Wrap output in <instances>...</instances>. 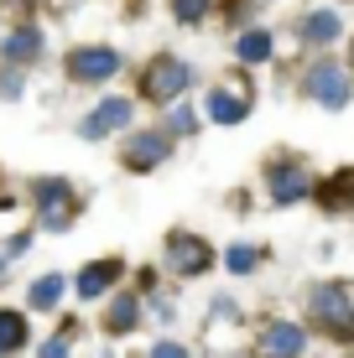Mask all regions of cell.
<instances>
[{
  "instance_id": "9a60e30c",
  "label": "cell",
  "mask_w": 354,
  "mask_h": 358,
  "mask_svg": "<svg viewBox=\"0 0 354 358\" xmlns=\"http://www.w3.org/2000/svg\"><path fill=\"white\" fill-rule=\"evenodd\" d=\"M136 322H141V301H136V291H120L115 301H109V312H104V327L115 332H136Z\"/></svg>"
},
{
  "instance_id": "d4e9b609",
  "label": "cell",
  "mask_w": 354,
  "mask_h": 358,
  "mask_svg": "<svg viewBox=\"0 0 354 358\" xmlns=\"http://www.w3.org/2000/svg\"><path fill=\"white\" fill-rule=\"evenodd\" d=\"M21 94V78L16 73H6V78H0V99H16Z\"/></svg>"
},
{
  "instance_id": "ac0fdd59",
  "label": "cell",
  "mask_w": 354,
  "mask_h": 358,
  "mask_svg": "<svg viewBox=\"0 0 354 358\" xmlns=\"http://www.w3.org/2000/svg\"><path fill=\"white\" fill-rule=\"evenodd\" d=\"M16 348H27V317L0 306V358H11Z\"/></svg>"
},
{
  "instance_id": "30bf717a",
  "label": "cell",
  "mask_w": 354,
  "mask_h": 358,
  "mask_svg": "<svg viewBox=\"0 0 354 358\" xmlns=\"http://www.w3.org/2000/svg\"><path fill=\"white\" fill-rule=\"evenodd\" d=\"M130 115H136V104H130V99H104L100 109H89V115H83V141H104V135H115L120 125H130Z\"/></svg>"
},
{
  "instance_id": "cb8c5ba5",
  "label": "cell",
  "mask_w": 354,
  "mask_h": 358,
  "mask_svg": "<svg viewBox=\"0 0 354 358\" xmlns=\"http://www.w3.org/2000/svg\"><path fill=\"white\" fill-rule=\"evenodd\" d=\"M42 358H73V353H68V338H53V343L42 348Z\"/></svg>"
},
{
  "instance_id": "8fae6325",
  "label": "cell",
  "mask_w": 354,
  "mask_h": 358,
  "mask_svg": "<svg viewBox=\"0 0 354 358\" xmlns=\"http://www.w3.org/2000/svg\"><path fill=\"white\" fill-rule=\"evenodd\" d=\"M261 353L266 358H302V353H308V332H302L297 322H266Z\"/></svg>"
},
{
  "instance_id": "4fadbf2b",
  "label": "cell",
  "mask_w": 354,
  "mask_h": 358,
  "mask_svg": "<svg viewBox=\"0 0 354 358\" xmlns=\"http://www.w3.org/2000/svg\"><path fill=\"white\" fill-rule=\"evenodd\" d=\"M120 275H125V265H120V260H94V265H83V270H79V296H83V301H100V296L115 286Z\"/></svg>"
},
{
  "instance_id": "d6986e66",
  "label": "cell",
  "mask_w": 354,
  "mask_h": 358,
  "mask_svg": "<svg viewBox=\"0 0 354 358\" xmlns=\"http://www.w3.org/2000/svg\"><path fill=\"white\" fill-rule=\"evenodd\" d=\"M63 291H68L63 275H42V280L32 286V306H36V312H53V306L63 301Z\"/></svg>"
},
{
  "instance_id": "52a82bcc",
  "label": "cell",
  "mask_w": 354,
  "mask_h": 358,
  "mask_svg": "<svg viewBox=\"0 0 354 358\" xmlns=\"http://www.w3.org/2000/svg\"><path fill=\"white\" fill-rule=\"evenodd\" d=\"M167 156H172V135L167 130H136L125 141V166L130 171H156Z\"/></svg>"
},
{
  "instance_id": "ffe728a7",
  "label": "cell",
  "mask_w": 354,
  "mask_h": 358,
  "mask_svg": "<svg viewBox=\"0 0 354 358\" xmlns=\"http://www.w3.org/2000/svg\"><path fill=\"white\" fill-rule=\"evenodd\" d=\"M224 265L235 270V275H250L255 265H261V250L255 244H229V255H224Z\"/></svg>"
},
{
  "instance_id": "8992f818",
  "label": "cell",
  "mask_w": 354,
  "mask_h": 358,
  "mask_svg": "<svg viewBox=\"0 0 354 358\" xmlns=\"http://www.w3.org/2000/svg\"><path fill=\"white\" fill-rule=\"evenodd\" d=\"M120 73V52L115 47H73L68 52V78L73 83H109Z\"/></svg>"
},
{
  "instance_id": "4316f807",
  "label": "cell",
  "mask_w": 354,
  "mask_h": 358,
  "mask_svg": "<svg viewBox=\"0 0 354 358\" xmlns=\"http://www.w3.org/2000/svg\"><path fill=\"white\" fill-rule=\"evenodd\" d=\"M349 63H354V47H349Z\"/></svg>"
},
{
  "instance_id": "7a4b0ae2",
  "label": "cell",
  "mask_w": 354,
  "mask_h": 358,
  "mask_svg": "<svg viewBox=\"0 0 354 358\" xmlns=\"http://www.w3.org/2000/svg\"><path fill=\"white\" fill-rule=\"evenodd\" d=\"M193 83H198V73L182 63V57L162 52V57H151L146 73H141V99H151V104H172V99H182Z\"/></svg>"
},
{
  "instance_id": "7c38bea8",
  "label": "cell",
  "mask_w": 354,
  "mask_h": 358,
  "mask_svg": "<svg viewBox=\"0 0 354 358\" xmlns=\"http://www.w3.org/2000/svg\"><path fill=\"white\" fill-rule=\"evenodd\" d=\"M339 36H344V16H339L334 6H313L308 16H302V42L308 47H334Z\"/></svg>"
},
{
  "instance_id": "5b68a950",
  "label": "cell",
  "mask_w": 354,
  "mask_h": 358,
  "mask_svg": "<svg viewBox=\"0 0 354 358\" xmlns=\"http://www.w3.org/2000/svg\"><path fill=\"white\" fill-rule=\"evenodd\" d=\"M266 192H271L276 208H297L302 197H313L318 187H313V171L302 162H271L266 166Z\"/></svg>"
},
{
  "instance_id": "9c48e42d",
  "label": "cell",
  "mask_w": 354,
  "mask_h": 358,
  "mask_svg": "<svg viewBox=\"0 0 354 358\" xmlns=\"http://www.w3.org/2000/svg\"><path fill=\"white\" fill-rule=\"evenodd\" d=\"M203 109H209L214 125H245V115L255 109V94L250 89H209V99H203Z\"/></svg>"
},
{
  "instance_id": "6da1fadb",
  "label": "cell",
  "mask_w": 354,
  "mask_h": 358,
  "mask_svg": "<svg viewBox=\"0 0 354 358\" xmlns=\"http://www.w3.org/2000/svg\"><path fill=\"white\" fill-rule=\"evenodd\" d=\"M308 312L328 338L339 343H354V296L349 286H313L308 291Z\"/></svg>"
},
{
  "instance_id": "5bb4252c",
  "label": "cell",
  "mask_w": 354,
  "mask_h": 358,
  "mask_svg": "<svg viewBox=\"0 0 354 358\" xmlns=\"http://www.w3.org/2000/svg\"><path fill=\"white\" fill-rule=\"evenodd\" d=\"M318 197H323L328 213H349V208H354V166H344L339 177H328L318 187Z\"/></svg>"
},
{
  "instance_id": "3957f363",
  "label": "cell",
  "mask_w": 354,
  "mask_h": 358,
  "mask_svg": "<svg viewBox=\"0 0 354 358\" xmlns=\"http://www.w3.org/2000/svg\"><path fill=\"white\" fill-rule=\"evenodd\" d=\"M162 260L172 275H203V270L214 265V244L203 239V234H188V229H172L167 234V250Z\"/></svg>"
},
{
  "instance_id": "44dd1931",
  "label": "cell",
  "mask_w": 354,
  "mask_h": 358,
  "mask_svg": "<svg viewBox=\"0 0 354 358\" xmlns=\"http://www.w3.org/2000/svg\"><path fill=\"white\" fill-rule=\"evenodd\" d=\"M172 16L182 27H198V21L209 16V0H172Z\"/></svg>"
},
{
  "instance_id": "ba28073f",
  "label": "cell",
  "mask_w": 354,
  "mask_h": 358,
  "mask_svg": "<svg viewBox=\"0 0 354 358\" xmlns=\"http://www.w3.org/2000/svg\"><path fill=\"white\" fill-rule=\"evenodd\" d=\"M36 208H42L47 229H68L73 224V187L63 177H42L36 182Z\"/></svg>"
},
{
  "instance_id": "484cf974",
  "label": "cell",
  "mask_w": 354,
  "mask_h": 358,
  "mask_svg": "<svg viewBox=\"0 0 354 358\" xmlns=\"http://www.w3.org/2000/svg\"><path fill=\"white\" fill-rule=\"evenodd\" d=\"M27 244H32V234H16V239L6 244V255H11V260H16V255H27Z\"/></svg>"
},
{
  "instance_id": "e0dca14e",
  "label": "cell",
  "mask_w": 354,
  "mask_h": 358,
  "mask_svg": "<svg viewBox=\"0 0 354 358\" xmlns=\"http://www.w3.org/2000/svg\"><path fill=\"white\" fill-rule=\"evenodd\" d=\"M0 52H6L11 63H32V57H42V31H36V27L11 31L6 42H0Z\"/></svg>"
},
{
  "instance_id": "2e32d148",
  "label": "cell",
  "mask_w": 354,
  "mask_h": 358,
  "mask_svg": "<svg viewBox=\"0 0 354 358\" xmlns=\"http://www.w3.org/2000/svg\"><path fill=\"white\" fill-rule=\"evenodd\" d=\"M271 52H276V47H271V31H261V27H250V31H240V36H235V57H240L245 68L266 63Z\"/></svg>"
},
{
  "instance_id": "603a6c76",
  "label": "cell",
  "mask_w": 354,
  "mask_h": 358,
  "mask_svg": "<svg viewBox=\"0 0 354 358\" xmlns=\"http://www.w3.org/2000/svg\"><path fill=\"white\" fill-rule=\"evenodd\" d=\"M146 358H188V348L172 343V338H162V343H151V353H146Z\"/></svg>"
},
{
  "instance_id": "7402d4cb",
  "label": "cell",
  "mask_w": 354,
  "mask_h": 358,
  "mask_svg": "<svg viewBox=\"0 0 354 358\" xmlns=\"http://www.w3.org/2000/svg\"><path fill=\"white\" fill-rule=\"evenodd\" d=\"M193 130H198V115H193L188 104H177L172 115H167V135H193Z\"/></svg>"
},
{
  "instance_id": "277c9868",
  "label": "cell",
  "mask_w": 354,
  "mask_h": 358,
  "mask_svg": "<svg viewBox=\"0 0 354 358\" xmlns=\"http://www.w3.org/2000/svg\"><path fill=\"white\" fill-rule=\"evenodd\" d=\"M302 94H308L313 104H323V109H344L349 99H354V89H349V68H339L334 57L313 63L308 78H302Z\"/></svg>"
}]
</instances>
